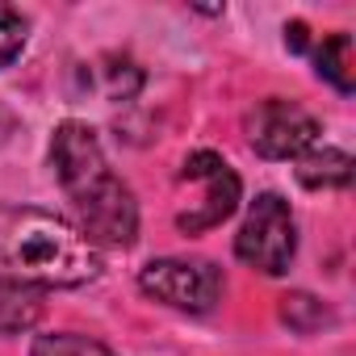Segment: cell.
<instances>
[{
	"label": "cell",
	"mask_w": 356,
	"mask_h": 356,
	"mask_svg": "<svg viewBox=\"0 0 356 356\" xmlns=\"http://www.w3.org/2000/svg\"><path fill=\"white\" fill-rule=\"evenodd\" d=\"M281 318H285L298 335H314V331L327 327L335 314H331V306H327L323 298H314V293H285V298H281Z\"/></svg>",
	"instance_id": "cell-12"
},
{
	"label": "cell",
	"mask_w": 356,
	"mask_h": 356,
	"mask_svg": "<svg viewBox=\"0 0 356 356\" xmlns=\"http://www.w3.org/2000/svg\"><path fill=\"white\" fill-rule=\"evenodd\" d=\"M26 38H30V26H26V17H22L13 5H0V72H5L13 59H22V51H26Z\"/></svg>",
	"instance_id": "cell-13"
},
{
	"label": "cell",
	"mask_w": 356,
	"mask_h": 356,
	"mask_svg": "<svg viewBox=\"0 0 356 356\" xmlns=\"http://www.w3.org/2000/svg\"><path fill=\"white\" fill-rule=\"evenodd\" d=\"M30 356H118V352L80 331H51V335H34Z\"/></svg>",
	"instance_id": "cell-11"
},
{
	"label": "cell",
	"mask_w": 356,
	"mask_h": 356,
	"mask_svg": "<svg viewBox=\"0 0 356 356\" xmlns=\"http://www.w3.org/2000/svg\"><path fill=\"white\" fill-rule=\"evenodd\" d=\"M285 47H289V51H306V47H310L306 22H289V26H285Z\"/></svg>",
	"instance_id": "cell-14"
},
{
	"label": "cell",
	"mask_w": 356,
	"mask_h": 356,
	"mask_svg": "<svg viewBox=\"0 0 356 356\" xmlns=\"http://www.w3.org/2000/svg\"><path fill=\"white\" fill-rule=\"evenodd\" d=\"M72 197V210L80 218V235L88 243H105V248H130L138 239V206H134V193L126 181L105 168L88 172L84 181L67 185L63 189Z\"/></svg>",
	"instance_id": "cell-2"
},
{
	"label": "cell",
	"mask_w": 356,
	"mask_h": 356,
	"mask_svg": "<svg viewBox=\"0 0 356 356\" xmlns=\"http://www.w3.org/2000/svg\"><path fill=\"white\" fill-rule=\"evenodd\" d=\"M185 181H202V202L185 214H176V227L185 235H197V231H210V227H222L235 210H239V176L231 172V163L214 151H193L181 168Z\"/></svg>",
	"instance_id": "cell-6"
},
{
	"label": "cell",
	"mask_w": 356,
	"mask_h": 356,
	"mask_svg": "<svg viewBox=\"0 0 356 356\" xmlns=\"http://www.w3.org/2000/svg\"><path fill=\"white\" fill-rule=\"evenodd\" d=\"M314 67H318V76L331 84V88H339L343 97L356 88V59H352V34H331V38H323V47L314 51Z\"/></svg>",
	"instance_id": "cell-9"
},
{
	"label": "cell",
	"mask_w": 356,
	"mask_h": 356,
	"mask_svg": "<svg viewBox=\"0 0 356 356\" xmlns=\"http://www.w3.org/2000/svg\"><path fill=\"white\" fill-rule=\"evenodd\" d=\"M293 252H298V227L289 202L281 193H260L248 206V218L235 235V256L264 277H281L289 273Z\"/></svg>",
	"instance_id": "cell-3"
},
{
	"label": "cell",
	"mask_w": 356,
	"mask_h": 356,
	"mask_svg": "<svg viewBox=\"0 0 356 356\" xmlns=\"http://www.w3.org/2000/svg\"><path fill=\"white\" fill-rule=\"evenodd\" d=\"M42 318V298L34 289H22L13 281H0V335L30 331Z\"/></svg>",
	"instance_id": "cell-10"
},
{
	"label": "cell",
	"mask_w": 356,
	"mask_h": 356,
	"mask_svg": "<svg viewBox=\"0 0 356 356\" xmlns=\"http://www.w3.org/2000/svg\"><path fill=\"white\" fill-rule=\"evenodd\" d=\"M138 289L172 310H189V314H210L222 302V268L210 260H185V256H168L151 260L138 273Z\"/></svg>",
	"instance_id": "cell-4"
},
{
	"label": "cell",
	"mask_w": 356,
	"mask_h": 356,
	"mask_svg": "<svg viewBox=\"0 0 356 356\" xmlns=\"http://www.w3.org/2000/svg\"><path fill=\"white\" fill-rule=\"evenodd\" d=\"M352 155L339 147H310L298 155V181L306 189H348L352 185Z\"/></svg>",
	"instance_id": "cell-8"
},
{
	"label": "cell",
	"mask_w": 356,
	"mask_h": 356,
	"mask_svg": "<svg viewBox=\"0 0 356 356\" xmlns=\"http://www.w3.org/2000/svg\"><path fill=\"white\" fill-rule=\"evenodd\" d=\"M97 273V248L67 218L34 206H0V281L22 289H76Z\"/></svg>",
	"instance_id": "cell-1"
},
{
	"label": "cell",
	"mask_w": 356,
	"mask_h": 356,
	"mask_svg": "<svg viewBox=\"0 0 356 356\" xmlns=\"http://www.w3.org/2000/svg\"><path fill=\"white\" fill-rule=\"evenodd\" d=\"M248 143L264 159H298L318 147V122L298 101L268 97L248 113Z\"/></svg>",
	"instance_id": "cell-5"
},
{
	"label": "cell",
	"mask_w": 356,
	"mask_h": 356,
	"mask_svg": "<svg viewBox=\"0 0 356 356\" xmlns=\"http://www.w3.org/2000/svg\"><path fill=\"white\" fill-rule=\"evenodd\" d=\"M51 168H55V176H59L63 189L76 185V181H84L88 172L105 168V151H101L97 130L88 122H76V118L59 122L55 126V138H51Z\"/></svg>",
	"instance_id": "cell-7"
}]
</instances>
